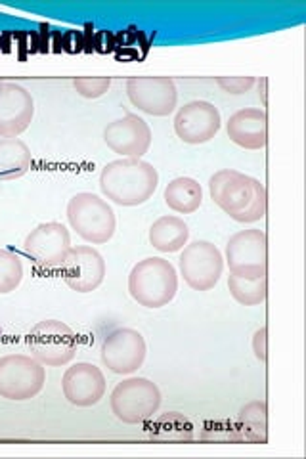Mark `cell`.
I'll list each match as a JSON object with an SVG mask.
<instances>
[{
	"instance_id": "6da1fadb",
	"label": "cell",
	"mask_w": 306,
	"mask_h": 459,
	"mask_svg": "<svg viewBox=\"0 0 306 459\" xmlns=\"http://www.w3.org/2000/svg\"><path fill=\"white\" fill-rule=\"evenodd\" d=\"M159 186L157 169L133 157L109 161L100 172V190L111 204L119 207H138L148 204Z\"/></svg>"
},
{
	"instance_id": "7a4b0ae2",
	"label": "cell",
	"mask_w": 306,
	"mask_h": 459,
	"mask_svg": "<svg viewBox=\"0 0 306 459\" xmlns=\"http://www.w3.org/2000/svg\"><path fill=\"white\" fill-rule=\"evenodd\" d=\"M128 293L144 308H163L179 293V272L163 256L144 258L130 270Z\"/></svg>"
},
{
	"instance_id": "3957f363",
	"label": "cell",
	"mask_w": 306,
	"mask_h": 459,
	"mask_svg": "<svg viewBox=\"0 0 306 459\" xmlns=\"http://www.w3.org/2000/svg\"><path fill=\"white\" fill-rule=\"evenodd\" d=\"M66 214L73 232L91 246H104L118 230V217L109 201L91 192L73 195Z\"/></svg>"
},
{
	"instance_id": "277c9868",
	"label": "cell",
	"mask_w": 306,
	"mask_h": 459,
	"mask_svg": "<svg viewBox=\"0 0 306 459\" xmlns=\"http://www.w3.org/2000/svg\"><path fill=\"white\" fill-rule=\"evenodd\" d=\"M162 406V391L145 377H128L111 391V413L125 425H142L155 418Z\"/></svg>"
},
{
	"instance_id": "5b68a950",
	"label": "cell",
	"mask_w": 306,
	"mask_h": 459,
	"mask_svg": "<svg viewBox=\"0 0 306 459\" xmlns=\"http://www.w3.org/2000/svg\"><path fill=\"white\" fill-rule=\"evenodd\" d=\"M47 383V369L35 356L6 354L0 358V398L27 402L35 398Z\"/></svg>"
},
{
	"instance_id": "8992f818",
	"label": "cell",
	"mask_w": 306,
	"mask_h": 459,
	"mask_svg": "<svg viewBox=\"0 0 306 459\" xmlns=\"http://www.w3.org/2000/svg\"><path fill=\"white\" fill-rule=\"evenodd\" d=\"M31 356L47 368L67 366L77 354V335L60 320H42L27 335Z\"/></svg>"
},
{
	"instance_id": "52a82bcc",
	"label": "cell",
	"mask_w": 306,
	"mask_h": 459,
	"mask_svg": "<svg viewBox=\"0 0 306 459\" xmlns=\"http://www.w3.org/2000/svg\"><path fill=\"white\" fill-rule=\"evenodd\" d=\"M224 266L230 274L255 280L267 276L268 239L262 230H240L232 236L224 249Z\"/></svg>"
},
{
	"instance_id": "ba28073f",
	"label": "cell",
	"mask_w": 306,
	"mask_h": 459,
	"mask_svg": "<svg viewBox=\"0 0 306 459\" xmlns=\"http://www.w3.org/2000/svg\"><path fill=\"white\" fill-rule=\"evenodd\" d=\"M179 270L186 285L194 291H211L221 281L224 255L211 241L197 239L188 243L179 258Z\"/></svg>"
},
{
	"instance_id": "9c48e42d",
	"label": "cell",
	"mask_w": 306,
	"mask_h": 459,
	"mask_svg": "<svg viewBox=\"0 0 306 459\" xmlns=\"http://www.w3.org/2000/svg\"><path fill=\"white\" fill-rule=\"evenodd\" d=\"M148 354V344L138 329L133 327H118L108 333L101 341L100 358L115 376H133L144 362Z\"/></svg>"
},
{
	"instance_id": "30bf717a",
	"label": "cell",
	"mask_w": 306,
	"mask_h": 459,
	"mask_svg": "<svg viewBox=\"0 0 306 459\" xmlns=\"http://www.w3.org/2000/svg\"><path fill=\"white\" fill-rule=\"evenodd\" d=\"M71 234L60 222H42L27 234L23 251L45 270H62L71 253Z\"/></svg>"
},
{
	"instance_id": "8fae6325",
	"label": "cell",
	"mask_w": 306,
	"mask_h": 459,
	"mask_svg": "<svg viewBox=\"0 0 306 459\" xmlns=\"http://www.w3.org/2000/svg\"><path fill=\"white\" fill-rule=\"evenodd\" d=\"M127 96L138 111L152 117H169L179 104L177 84L170 77H133L127 81Z\"/></svg>"
},
{
	"instance_id": "7c38bea8",
	"label": "cell",
	"mask_w": 306,
	"mask_h": 459,
	"mask_svg": "<svg viewBox=\"0 0 306 459\" xmlns=\"http://www.w3.org/2000/svg\"><path fill=\"white\" fill-rule=\"evenodd\" d=\"M223 126V117L218 108L207 100H194L179 108L174 115V133L189 146L211 142Z\"/></svg>"
},
{
	"instance_id": "4fadbf2b",
	"label": "cell",
	"mask_w": 306,
	"mask_h": 459,
	"mask_svg": "<svg viewBox=\"0 0 306 459\" xmlns=\"http://www.w3.org/2000/svg\"><path fill=\"white\" fill-rule=\"evenodd\" d=\"M152 140L153 133L150 125L136 113H127L125 117L111 121L104 128L106 146L121 157L142 160L150 152Z\"/></svg>"
},
{
	"instance_id": "5bb4252c",
	"label": "cell",
	"mask_w": 306,
	"mask_h": 459,
	"mask_svg": "<svg viewBox=\"0 0 306 459\" xmlns=\"http://www.w3.org/2000/svg\"><path fill=\"white\" fill-rule=\"evenodd\" d=\"M209 194L213 204L232 219L251 205L255 199V178L234 169H223L209 178Z\"/></svg>"
},
{
	"instance_id": "9a60e30c",
	"label": "cell",
	"mask_w": 306,
	"mask_h": 459,
	"mask_svg": "<svg viewBox=\"0 0 306 459\" xmlns=\"http://www.w3.org/2000/svg\"><path fill=\"white\" fill-rule=\"evenodd\" d=\"M106 261L92 246L71 247L66 264L62 266V278L71 291L92 293L106 280Z\"/></svg>"
},
{
	"instance_id": "2e32d148",
	"label": "cell",
	"mask_w": 306,
	"mask_h": 459,
	"mask_svg": "<svg viewBox=\"0 0 306 459\" xmlns=\"http://www.w3.org/2000/svg\"><path fill=\"white\" fill-rule=\"evenodd\" d=\"M104 371L91 362H77L64 373L62 393L71 406L92 408L106 396Z\"/></svg>"
},
{
	"instance_id": "e0dca14e",
	"label": "cell",
	"mask_w": 306,
	"mask_h": 459,
	"mask_svg": "<svg viewBox=\"0 0 306 459\" xmlns=\"http://www.w3.org/2000/svg\"><path fill=\"white\" fill-rule=\"evenodd\" d=\"M35 117V100L25 86L4 82L0 94V138H18L31 126Z\"/></svg>"
},
{
	"instance_id": "ac0fdd59",
	"label": "cell",
	"mask_w": 306,
	"mask_h": 459,
	"mask_svg": "<svg viewBox=\"0 0 306 459\" xmlns=\"http://www.w3.org/2000/svg\"><path fill=\"white\" fill-rule=\"evenodd\" d=\"M226 134L243 150H262L268 143V117L260 108H245L230 115Z\"/></svg>"
},
{
	"instance_id": "d6986e66",
	"label": "cell",
	"mask_w": 306,
	"mask_h": 459,
	"mask_svg": "<svg viewBox=\"0 0 306 459\" xmlns=\"http://www.w3.org/2000/svg\"><path fill=\"white\" fill-rule=\"evenodd\" d=\"M148 239L152 247L162 253H179L189 241V228L184 219L177 214H165L159 217L148 232Z\"/></svg>"
},
{
	"instance_id": "ffe728a7",
	"label": "cell",
	"mask_w": 306,
	"mask_h": 459,
	"mask_svg": "<svg viewBox=\"0 0 306 459\" xmlns=\"http://www.w3.org/2000/svg\"><path fill=\"white\" fill-rule=\"evenodd\" d=\"M33 155L20 138H0V182H12L27 175Z\"/></svg>"
},
{
	"instance_id": "44dd1931",
	"label": "cell",
	"mask_w": 306,
	"mask_h": 459,
	"mask_svg": "<svg viewBox=\"0 0 306 459\" xmlns=\"http://www.w3.org/2000/svg\"><path fill=\"white\" fill-rule=\"evenodd\" d=\"M165 205L177 214H194L203 204L201 184L192 177H179L167 184Z\"/></svg>"
},
{
	"instance_id": "7402d4cb",
	"label": "cell",
	"mask_w": 306,
	"mask_h": 459,
	"mask_svg": "<svg viewBox=\"0 0 306 459\" xmlns=\"http://www.w3.org/2000/svg\"><path fill=\"white\" fill-rule=\"evenodd\" d=\"M148 437L159 444H180L194 438V425L179 411H167L157 418L148 430Z\"/></svg>"
},
{
	"instance_id": "603a6c76",
	"label": "cell",
	"mask_w": 306,
	"mask_h": 459,
	"mask_svg": "<svg viewBox=\"0 0 306 459\" xmlns=\"http://www.w3.org/2000/svg\"><path fill=\"white\" fill-rule=\"evenodd\" d=\"M268 408L265 400H253L240 410L238 429L247 442H267Z\"/></svg>"
},
{
	"instance_id": "cb8c5ba5",
	"label": "cell",
	"mask_w": 306,
	"mask_h": 459,
	"mask_svg": "<svg viewBox=\"0 0 306 459\" xmlns=\"http://www.w3.org/2000/svg\"><path fill=\"white\" fill-rule=\"evenodd\" d=\"M228 290L230 295L234 297L236 303L241 307H258L267 300L268 295V280L267 276L247 280L230 274L228 276Z\"/></svg>"
},
{
	"instance_id": "d4e9b609",
	"label": "cell",
	"mask_w": 306,
	"mask_h": 459,
	"mask_svg": "<svg viewBox=\"0 0 306 459\" xmlns=\"http://www.w3.org/2000/svg\"><path fill=\"white\" fill-rule=\"evenodd\" d=\"M23 281V263L20 255L0 249V295L16 291Z\"/></svg>"
},
{
	"instance_id": "484cf974",
	"label": "cell",
	"mask_w": 306,
	"mask_h": 459,
	"mask_svg": "<svg viewBox=\"0 0 306 459\" xmlns=\"http://www.w3.org/2000/svg\"><path fill=\"white\" fill-rule=\"evenodd\" d=\"M267 207H268V194H267L265 184H260V180L255 178V199L243 212L232 217V221L241 222V224H255L267 217Z\"/></svg>"
},
{
	"instance_id": "4316f807",
	"label": "cell",
	"mask_w": 306,
	"mask_h": 459,
	"mask_svg": "<svg viewBox=\"0 0 306 459\" xmlns=\"http://www.w3.org/2000/svg\"><path fill=\"white\" fill-rule=\"evenodd\" d=\"M111 86V79L109 77H79L73 81V89L77 91L79 96L86 98V100H98L104 96Z\"/></svg>"
},
{
	"instance_id": "83f0119b",
	"label": "cell",
	"mask_w": 306,
	"mask_h": 459,
	"mask_svg": "<svg viewBox=\"0 0 306 459\" xmlns=\"http://www.w3.org/2000/svg\"><path fill=\"white\" fill-rule=\"evenodd\" d=\"M216 84L221 86L226 94L240 96V94L249 92L257 84V79L255 77H216Z\"/></svg>"
},
{
	"instance_id": "f1b7e54d",
	"label": "cell",
	"mask_w": 306,
	"mask_h": 459,
	"mask_svg": "<svg viewBox=\"0 0 306 459\" xmlns=\"http://www.w3.org/2000/svg\"><path fill=\"white\" fill-rule=\"evenodd\" d=\"M253 352L258 362L267 364L268 360V329L260 327L253 335Z\"/></svg>"
},
{
	"instance_id": "f546056e",
	"label": "cell",
	"mask_w": 306,
	"mask_h": 459,
	"mask_svg": "<svg viewBox=\"0 0 306 459\" xmlns=\"http://www.w3.org/2000/svg\"><path fill=\"white\" fill-rule=\"evenodd\" d=\"M267 84H268V79H265V77H262V79L258 81V96H260V100H262V106H267V104H268V98H267Z\"/></svg>"
},
{
	"instance_id": "4dcf8cb0",
	"label": "cell",
	"mask_w": 306,
	"mask_h": 459,
	"mask_svg": "<svg viewBox=\"0 0 306 459\" xmlns=\"http://www.w3.org/2000/svg\"><path fill=\"white\" fill-rule=\"evenodd\" d=\"M3 89H4V81H0V94H3Z\"/></svg>"
}]
</instances>
